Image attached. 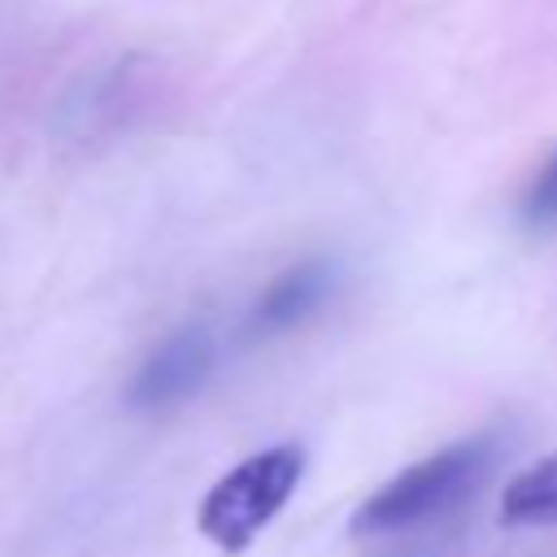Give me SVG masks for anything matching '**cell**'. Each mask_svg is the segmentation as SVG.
<instances>
[{
    "mask_svg": "<svg viewBox=\"0 0 557 557\" xmlns=\"http://www.w3.org/2000/svg\"><path fill=\"white\" fill-rule=\"evenodd\" d=\"M335 292V265L326 261H296L287 265L252 305L248 313V331L270 339V335H287L296 326H305Z\"/></svg>",
    "mask_w": 557,
    "mask_h": 557,
    "instance_id": "4",
    "label": "cell"
},
{
    "mask_svg": "<svg viewBox=\"0 0 557 557\" xmlns=\"http://www.w3.org/2000/svg\"><path fill=\"white\" fill-rule=\"evenodd\" d=\"M209 370H213V335L200 322L178 326L135 366L126 383V405L135 413H165L191 400L205 387Z\"/></svg>",
    "mask_w": 557,
    "mask_h": 557,
    "instance_id": "3",
    "label": "cell"
},
{
    "mask_svg": "<svg viewBox=\"0 0 557 557\" xmlns=\"http://www.w3.org/2000/svg\"><path fill=\"white\" fill-rule=\"evenodd\" d=\"M300 474H305V448L292 440L244 457L205 492L196 509L200 535L222 553H244L287 505Z\"/></svg>",
    "mask_w": 557,
    "mask_h": 557,
    "instance_id": "2",
    "label": "cell"
},
{
    "mask_svg": "<svg viewBox=\"0 0 557 557\" xmlns=\"http://www.w3.org/2000/svg\"><path fill=\"white\" fill-rule=\"evenodd\" d=\"M518 218H522L531 231H548V226H557V148L548 152L544 170H540V174L531 178V187L522 191Z\"/></svg>",
    "mask_w": 557,
    "mask_h": 557,
    "instance_id": "6",
    "label": "cell"
},
{
    "mask_svg": "<svg viewBox=\"0 0 557 557\" xmlns=\"http://www.w3.org/2000/svg\"><path fill=\"white\" fill-rule=\"evenodd\" d=\"M379 557H461V535H457V527L413 531V535H400V544L383 548Z\"/></svg>",
    "mask_w": 557,
    "mask_h": 557,
    "instance_id": "7",
    "label": "cell"
},
{
    "mask_svg": "<svg viewBox=\"0 0 557 557\" xmlns=\"http://www.w3.org/2000/svg\"><path fill=\"white\" fill-rule=\"evenodd\" d=\"M505 527H557V453L518 470L500 492Z\"/></svg>",
    "mask_w": 557,
    "mask_h": 557,
    "instance_id": "5",
    "label": "cell"
},
{
    "mask_svg": "<svg viewBox=\"0 0 557 557\" xmlns=\"http://www.w3.org/2000/svg\"><path fill=\"white\" fill-rule=\"evenodd\" d=\"M496 457H500L496 435H466L457 444H444L431 457L392 474L379 492H370L352 509L348 531L357 540H387V535L431 531L487 483Z\"/></svg>",
    "mask_w": 557,
    "mask_h": 557,
    "instance_id": "1",
    "label": "cell"
}]
</instances>
